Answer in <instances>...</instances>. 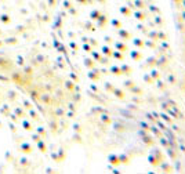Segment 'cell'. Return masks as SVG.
Here are the masks:
<instances>
[{"label": "cell", "instance_id": "1", "mask_svg": "<svg viewBox=\"0 0 185 174\" xmlns=\"http://www.w3.org/2000/svg\"><path fill=\"white\" fill-rule=\"evenodd\" d=\"M43 128L26 93L0 79V173L26 171L43 155Z\"/></svg>", "mask_w": 185, "mask_h": 174}, {"label": "cell", "instance_id": "2", "mask_svg": "<svg viewBox=\"0 0 185 174\" xmlns=\"http://www.w3.org/2000/svg\"><path fill=\"white\" fill-rule=\"evenodd\" d=\"M50 0H0V55L22 51L48 18Z\"/></svg>", "mask_w": 185, "mask_h": 174}]
</instances>
